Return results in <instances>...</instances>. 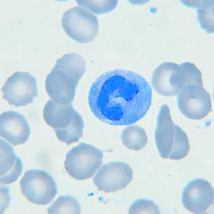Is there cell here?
Wrapping results in <instances>:
<instances>
[{"label":"cell","instance_id":"obj_1","mask_svg":"<svg viewBox=\"0 0 214 214\" xmlns=\"http://www.w3.org/2000/svg\"><path fill=\"white\" fill-rule=\"evenodd\" d=\"M152 91L142 76L118 69L101 74L90 89V109L99 120L110 125L133 124L143 118L151 106Z\"/></svg>","mask_w":214,"mask_h":214},{"label":"cell","instance_id":"obj_2","mask_svg":"<svg viewBox=\"0 0 214 214\" xmlns=\"http://www.w3.org/2000/svg\"><path fill=\"white\" fill-rule=\"evenodd\" d=\"M86 62L79 54H66L58 59L45 80L51 99L57 104L66 105L74 100L76 88L86 70Z\"/></svg>","mask_w":214,"mask_h":214},{"label":"cell","instance_id":"obj_3","mask_svg":"<svg viewBox=\"0 0 214 214\" xmlns=\"http://www.w3.org/2000/svg\"><path fill=\"white\" fill-rule=\"evenodd\" d=\"M155 139L160 155L164 159L182 160L187 156L190 150L187 135L174 123L166 104L162 105L158 113Z\"/></svg>","mask_w":214,"mask_h":214},{"label":"cell","instance_id":"obj_4","mask_svg":"<svg viewBox=\"0 0 214 214\" xmlns=\"http://www.w3.org/2000/svg\"><path fill=\"white\" fill-rule=\"evenodd\" d=\"M102 151L94 146L81 142L66 154L64 167L69 175L78 181L89 179L102 163Z\"/></svg>","mask_w":214,"mask_h":214},{"label":"cell","instance_id":"obj_5","mask_svg":"<svg viewBox=\"0 0 214 214\" xmlns=\"http://www.w3.org/2000/svg\"><path fill=\"white\" fill-rule=\"evenodd\" d=\"M21 192L31 203L46 205L56 195L57 190L52 177L45 171L31 169L25 171L19 182Z\"/></svg>","mask_w":214,"mask_h":214},{"label":"cell","instance_id":"obj_6","mask_svg":"<svg viewBox=\"0 0 214 214\" xmlns=\"http://www.w3.org/2000/svg\"><path fill=\"white\" fill-rule=\"evenodd\" d=\"M61 24L69 37L82 44L93 41L97 35L99 29L97 17L77 6L69 9L64 12Z\"/></svg>","mask_w":214,"mask_h":214},{"label":"cell","instance_id":"obj_7","mask_svg":"<svg viewBox=\"0 0 214 214\" xmlns=\"http://www.w3.org/2000/svg\"><path fill=\"white\" fill-rule=\"evenodd\" d=\"M151 83L155 90L163 96H175L189 84L185 64L163 62L154 70Z\"/></svg>","mask_w":214,"mask_h":214},{"label":"cell","instance_id":"obj_8","mask_svg":"<svg viewBox=\"0 0 214 214\" xmlns=\"http://www.w3.org/2000/svg\"><path fill=\"white\" fill-rule=\"evenodd\" d=\"M1 90L2 98L16 107L33 103L38 95L37 80L28 72H14L6 80Z\"/></svg>","mask_w":214,"mask_h":214},{"label":"cell","instance_id":"obj_9","mask_svg":"<svg viewBox=\"0 0 214 214\" xmlns=\"http://www.w3.org/2000/svg\"><path fill=\"white\" fill-rule=\"evenodd\" d=\"M177 104L181 112L187 118L199 120L211 112L212 104L209 93L203 86L190 84L178 94Z\"/></svg>","mask_w":214,"mask_h":214},{"label":"cell","instance_id":"obj_10","mask_svg":"<svg viewBox=\"0 0 214 214\" xmlns=\"http://www.w3.org/2000/svg\"><path fill=\"white\" fill-rule=\"evenodd\" d=\"M132 169L124 162L116 161L103 165L93 178L99 191L115 193L125 189L133 179Z\"/></svg>","mask_w":214,"mask_h":214},{"label":"cell","instance_id":"obj_11","mask_svg":"<svg viewBox=\"0 0 214 214\" xmlns=\"http://www.w3.org/2000/svg\"><path fill=\"white\" fill-rule=\"evenodd\" d=\"M182 201L184 207L194 213L207 211L214 203V190L211 184L202 179H194L188 183L183 190Z\"/></svg>","mask_w":214,"mask_h":214},{"label":"cell","instance_id":"obj_12","mask_svg":"<svg viewBox=\"0 0 214 214\" xmlns=\"http://www.w3.org/2000/svg\"><path fill=\"white\" fill-rule=\"evenodd\" d=\"M30 129L25 117L13 111H7L0 116V135L13 145L25 143L29 139Z\"/></svg>","mask_w":214,"mask_h":214},{"label":"cell","instance_id":"obj_13","mask_svg":"<svg viewBox=\"0 0 214 214\" xmlns=\"http://www.w3.org/2000/svg\"><path fill=\"white\" fill-rule=\"evenodd\" d=\"M23 165L12 147L0 140V183L9 185L16 181L22 173Z\"/></svg>","mask_w":214,"mask_h":214},{"label":"cell","instance_id":"obj_14","mask_svg":"<svg viewBox=\"0 0 214 214\" xmlns=\"http://www.w3.org/2000/svg\"><path fill=\"white\" fill-rule=\"evenodd\" d=\"M77 112L71 104L59 105L49 99L43 108V117L46 124L55 131L68 126Z\"/></svg>","mask_w":214,"mask_h":214},{"label":"cell","instance_id":"obj_15","mask_svg":"<svg viewBox=\"0 0 214 214\" xmlns=\"http://www.w3.org/2000/svg\"><path fill=\"white\" fill-rule=\"evenodd\" d=\"M121 139L124 145L128 149L139 151L148 142V137L144 129L138 126H128L122 131Z\"/></svg>","mask_w":214,"mask_h":214},{"label":"cell","instance_id":"obj_16","mask_svg":"<svg viewBox=\"0 0 214 214\" xmlns=\"http://www.w3.org/2000/svg\"><path fill=\"white\" fill-rule=\"evenodd\" d=\"M84 122L78 112L70 124L64 128L54 131L58 140L67 146L78 141L83 135Z\"/></svg>","mask_w":214,"mask_h":214},{"label":"cell","instance_id":"obj_17","mask_svg":"<svg viewBox=\"0 0 214 214\" xmlns=\"http://www.w3.org/2000/svg\"><path fill=\"white\" fill-rule=\"evenodd\" d=\"M48 214H80L81 207L76 199L69 195L60 196L47 209Z\"/></svg>","mask_w":214,"mask_h":214},{"label":"cell","instance_id":"obj_18","mask_svg":"<svg viewBox=\"0 0 214 214\" xmlns=\"http://www.w3.org/2000/svg\"><path fill=\"white\" fill-rule=\"evenodd\" d=\"M77 5L89 12L97 15L110 12L116 7L118 0H76Z\"/></svg>","mask_w":214,"mask_h":214},{"label":"cell","instance_id":"obj_19","mask_svg":"<svg viewBox=\"0 0 214 214\" xmlns=\"http://www.w3.org/2000/svg\"><path fill=\"white\" fill-rule=\"evenodd\" d=\"M158 207L152 201L140 199L135 201L130 206L129 214H160Z\"/></svg>","mask_w":214,"mask_h":214},{"label":"cell","instance_id":"obj_20","mask_svg":"<svg viewBox=\"0 0 214 214\" xmlns=\"http://www.w3.org/2000/svg\"><path fill=\"white\" fill-rule=\"evenodd\" d=\"M202 2L200 8L198 9V19L202 27L209 32L210 27H212V5L208 4V2Z\"/></svg>","mask_w":214,"mask_h":214}]
</instances>
